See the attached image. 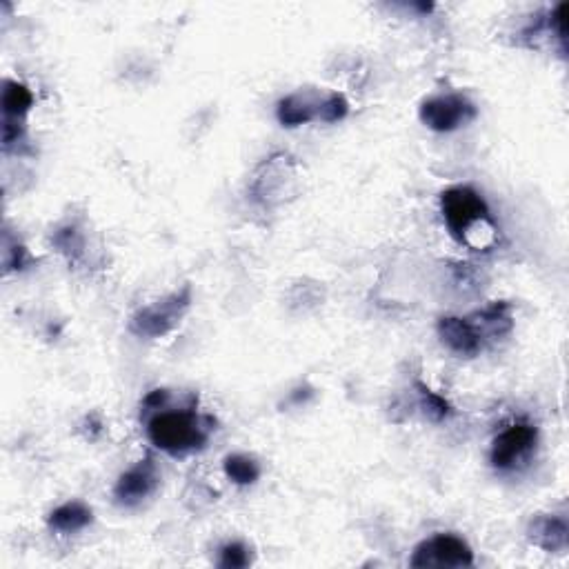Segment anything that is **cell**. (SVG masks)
<instances>
[{
	"label": "cell",
	"instance_id": "7",
	"mask_svg": "<svg viewBox=\"0 0 569 569\" xmlns=\"http://www.w3.org/2000/svg\"><path fill=\"white\" fill-rule=\"evenodd\" d=\"M536 441H538V429L534 425L516 423L512 427H507L505 432L496 436L492 452H489V463H492V467H496L498 472L516 469L518 463H523L525 458L532 454Z\"/></svg>",
	"mask_w": 569,
	"mask_h": 569
},
{
	"label": "cell",
	"instance_id": "2",
	"mask_svg": "<svg viewBox=\"0 0 569 569\" xmlns=\"http://www.w3.org/2000/svg\"><path fill=\"white\" fill-rule=\"evenodd\" d=\"M441 209L447 229L461 243H469L476 229L489 223V209L483 196L467 185L445 189Z\"/></svg>",
	"mask_w": 569,
	"mask_h": 569
},
{
	"label": "cell",
	"instance_id": "8",
	"mask_svg": "<svg viewBox=\"0 0 569 569\" xmlns=\"http://www.w3.org/2000/svg\"><path fill=\"white\" fill-rule=\"evenodd\" d=\"M158 467L154 463L152 456H147L145 461L136 463L134 467H129L127 472L118 478V483L114 487V498L118 505L134 507L138 503H143L147 496H152L158 487Z\"/></svg>",
	"mask_w": 569,
	"mask_h": 569
},
{
	"label": "cell",
	"instance_id": "14",
	"mask_svg": "<svg viewBox=\"0 0 569 569\" xmlns=\"http://www.w3.org/2000/svg\"><path fill=\"white\" fill-rule=\"evenodd\" d=\"M34 105V96L18 81H5L3 85V121H23Z\"/></svg>",
	"mask_w": 569,
	"mask_h": 569
},
{
	"label": "cell",
	"instance_id": "11",
	"mask_svg": "<svg viewBox=\"0 0 569 569\" xmlns=\"http://www.w3.org/2000/svg\"><path fill=\"white\" fill-rule=\"evenodd\" d=\"M529 541L545 552L561 554L569 545V527L563 516H538L527 529Z\"/></svg>",
	"mask_w": 569,
	"mask_h": 569
},
{
	"label": "cell",
	"instance_id": "10",
	"mask_svg": "<svg viewBox=\"0 0 569 569\" xmlns=\"http://www.w3.org/2000/svg\"><path fill=\"white\" fill-rule=\"evenodd\" d=\"M323 98L312 92H296L285 96L283 101H278L276 118L283 127H298L307 125L312 121H318L321 116Z\"/></svg>",
	"mask_w": 569,
	"mask_h": 569
},
{
	"label": "cell",
	"instance_id": "18",
	"mask_svg": "<svg viewBox=\"0 0 569 569\" xmlns=\"http://www.w3.org/2000/svg\"><path fill=\"white\" fill-rule=\"evenodd\" d=\"M349 112V103L343 94H327L323 98V105H321V116H318V121L323 123H338L343 121Z\"/></svg>",
	"mask_w": 569,
	"mask_h": 569
},
{
	"label": "cell",
	"instance_id": "21",
	"mask_svg": "<svg viewBox=\"0 0 569 569\" xmlns=\"http://www.w3.org/2000/svg\"><path fill=\"white\" fill-rule=\"evenodd\" d=\"M169 398L167 389H154V392H149L143 401V414L147 412H154V409H161Z\"/></svg>",
	"mask_w": 569,
	"mask_h": 569
},
{
	"label": "cell",
	"instance_id": "20",
	"mask_svg": "<svg viewBox=\"0 0 569 569\" xmlns=\"http://www.w3.org/2000/svg\"><path fill=\"white\" fill-rule=\"evenodd\" d=\"M3 265L9 272V269H23L27 263V252L25 247L21 245H12L9 243V238L5 236V245H3Z\"/></svg>",
	"mask_w": 569,
	"mask_h": 569
},
{
	"label": "cell",
	"instance_id": "12",
	"mask_svg": "<svg viewBox=\"0 0 569 569\" xmlns=\"http://www.w3.org/2000/svg\"><path fill=\"white\" fill-rule=\"evenodd\" d=\"M92 521H94L92 509L81 501H69L61 507H56L54 512L49 514V527L61 534L81 532V529H85Z\"/></svg>",
	"mask_w": 569,
	"mask_h": 569
},
{
	"label": "cell",
	"instance_id": "3",
	"mask_svg": "<svg viewBox=\"0 0 569 569\" xmlns=\"http://www.w3.org/2000/svg\"><path fill=\"white\" fill-rule=\"evenodd\" d=\"M189 305H192V285H185L161 301L138 309L129 321V332L138 338H161L181 323Z\"/></svg>",
	"mask_w": 569,
	"mask_h": 569
},
{
	"label": "cell",
	"instance_id": "1",
	"mask_svg": "<svg viewBox=\"0 0 569 569\" xmlns=\"http://www.w3.org/2000/svg\"><path fill=\"white\" fill-rule=\"evenodd\" d=\"M216 421L212 416L196 414L194 407L174 409V412H158L149 418L147 436L158 449L178 456L203 449Z\"/></svg>",
	"mask_w": 569,
	"mask_h": 569
},
{
	"label": "cell",
	"instance_id": "19",
	"mask_svg": "<svg viewBox=\"0 0 569 569\" xmlns=\"http://www.w3.org/2000/svg\"><path fill=\"white\" fill-rule=\"evenodd\" d=\"M252 563V554L243 543H227L221 549V558H218V565L227 569H241Z\"/></svg>",
	"mask_w": 569,
	"mask_h": 569
},
{
	"label": "cell",
	"instance_id": "6",
	"mask_svg": "<svg viewBox=\"0 0 569 569\" xmlns=\"http://www.w3.org/2000/svg\"><path fill=\"white\" fill-rule=\"evenodd\" d=\"M476 107L461 94L434 96L421 105V121L434 132H454V129L472 123L476 118Z\"/></svg>",
	"mask_w": 569,
	"mask_h": 569
},
{
	"label": "cell",
	"instance_id": "17",
	"mask_svg": "<svg viewBox=\"0 0 569 569\" xmlns=\"http://www.w3.org/2000/svg\"><path fill=\"white\" fill-rule=\"evenodd\" d=\"M416 389H418V407L423 409L425 418H429L432 423H443L445 418L452 416V407H449L443 396H438L423 383H416Z\"/></svg>",
	"mask_w": 569,
	"mask_h": 569
},
{
	"label": "cell",
	"instance_id": "16",
	"mask_svg": "<svg viewBox=\"0 0 569 569\" xmlns=\"http://www.w3.org/2000/svg\"><path fill=\"white\" fill-rule=\"evenodd\" d=\"M52 243L58 252H61L67 261H72V263L81 261L83 254H85V238L72 225L56 229L54 236H52Z\"/></svg>",
	"mask_w": 569,
	"mask_h": 569
},
{
	"label": "cell",
	"instance_id": "4",
	"mask_svg": "<svg viewBox=\"0 0 569 569\" xmlns=\"http://www.w3.org/2000/svg\"><path fill=\"white\" fill-rule=\"evenodd\" d=\"M474 552L463 538L454 534H436L416 547L412 567H472Z\"/></svg>",
	"mask_w": 569,
	"mask_h": 569
},
{
	"label": "cell",
	"instance_id": "13",
	"mask_svg": "<svg viewBox=\"0 0 569 569\" xmlns=\"http://www.w3.org/2000/svg\"><path fill=\"white\" fill-rule=\"evenodd\" d=\"M509 307L507 303H494L485 307L483 312L474 314L469 318V323L474 325V329L478 332V336H505L507 332H512V314H509Z\"/></svg>",
	"mask_w": 569,
	"mask_h": 569
},
{
	"label": "cell",
	"instance_id": "5",
	"mask_svg": "<svg viewBox=\"0 0 569 569\" xmlns=\"http://www.w3.org/2000/svg\"><path fill=\"white\" fill-rule=\"evenodd\" d=\"M294 161L285 154L267 158V161L256 169L252 194L256 201L263 205H278L285 201V194H294Z\"/></svg>",
	"mask_w": 569,
	"mask_h": 569
},
{
	"label": "cell",
	"instance_id": "9",
	"mask_svg": "<svg viewBox=\"0 0 569 569\" xmlns=\"http://www.w3.org/2000/svg\"><path fill=\"white\" fill-rule=\"evenodd\" d=\"M438 336L441 341L452 349L458 356H476L483 347V338L478 336L474 325L469 323V318L458 316H443L438 321Z\"/></svg>",
	"mask_w": 569,
	"mask_h": 569
},
{
	"label": "cell",
	"instance_id": "15",
	"mask_svg": "<svg viewBox=\"0 0 569 569\" xmlns=\"http://www.w3.org/2000/svg\"><path fill=\"white\" fill-rule=\"evenodd\" d=\"M223 467L229 481H234L236 485H254L258 481V476H261V467H258L252 456L245 454L227 456Z\"/></svg>",
	"mask_w": 569,
	"mask_h": 569
}]
</instances>
